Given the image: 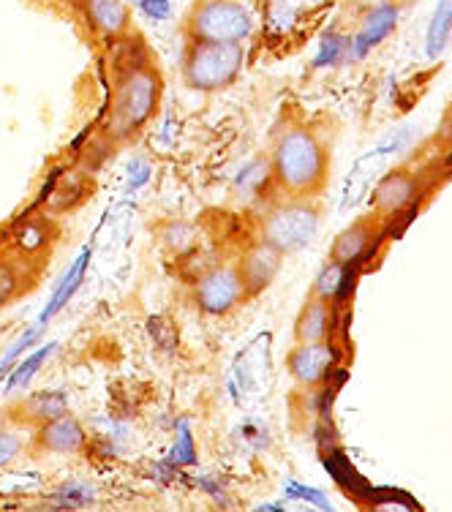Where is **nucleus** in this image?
Returning a JSON list of instances; mask_svg holds the SVG:
<instances>
[{
	"mask_svg": "<svg viewBox=\"0 0 452 512\" xmlns=\"http://www.w3.org/2000/svg\"><path fill=\"white\" fill-rule=\"evenodd\" d=\"M270 180L286 199H314L330 180V153L322 137L308 126H286L267 158Z\"/></svg>",
	"mask_w": 452,
	"mask_h": 512,
	"instance_id": "1",
	"label": "nucleus"
},
{
	"mask_svg": "<svg viewBox=\"0 0 452 512\" xmlns=\"http://www.w3.org/2000/svg\"><path fill=\"white\" fill-rule=\"evenodd\" d=\"M161 93H164V79L148 58L120 71L115 88H112V107H109L107 118L109 139L126 142V139L137 137L139 131L158 115Z\"/></svg>",
	"mask_w": 452,
	"mask_h": 512,
	"instance_id": "2",
	"label": "nucleus"
},
{
	"mask_svg": "<svg viewBox=\"0 0 452 512\" xmlns=\"http://www.w3.org/2000/svg\"><path fill=\"white\" fill-rule=\"evenodd\" d=\"M246 66L243 44H210V41H186L180 77L186 88L197 93H221L232 88Z\"/></svg>",
	"mask_w": 452,
	"mask_h": 512,
	"instance_id": "3",
	"label": "nucleus"
},
{
	"mask_svg": "<svg viewBox=\"0 0 452 512\" xmlns=\"http://www.w3.org/2000/svg\"><path fill=\"white\" fill-rule=\"evenodd\" d=\"M186 41L246 44L254 36V14L240 0H197L183 20Z\"/></svg>",
	"mask_w": 452,
	"mask_h": 512,
	"instance_id": "4",
	"label": "nucleus"
},
{
	"mask_svg": "<svg viewBox=\"0 0 452 512\" xmlns=\"http://www.w3.org/2000/svg\"><path fill=\"white\" fill-rule=\"evenodd\" d=\"M319 207L311 199H286L284 205L273 207L256 229V240L278 248L281 254H297L319 232Z\"/></svg>",
	"mask_w": 452,
	"mask_h": 512,
	"instance_id": "5",
	"label": "nucleus"
},
{
	"mask_svg": "<svg viewBox=\"0 0 452 512\" xmlns=\"http://www.w3.org/2000/svg\"><path fill=\"white\" fill-rule=\"evenodd\" d=\"M191 297L202 314L226 316L246 303L248 292L243 286V278L237 273V265H216L197 278Z\"/></svg>",
	"mask_w": 452,
	"mask_h": 512,
	"instance_id": "6",
	"label": "nucleus"
},
{
	"mask_svg": "<svg viewBox=\"0 0 452 512\" xmlns=\"http://www.w3.org/2000/svg\"><path fill=\"white\" fill-rule=\"evenodd\" d=\"M33 447L47 455H79L88 447V431L74 414L63 412L47 423L36 425Z\"/></svg>",
	"mask_w": 452,
	"mask_h": 512,
	"instance_id": "7",
	"label": "nucleus"
},
{
	"mask_svg": "<svg viewBox=\"0 0 452 512\" xmlns=\"http://www.w3.org/2000/svg\"><path fill=\"white\" fill-rule=\"evenodd\" d=\"M338 355L330 341H308V344H295L292 352L286 355V371L300 387H316L325 382L330 368L335 365Z\"/></svg>",
	"mask_w": 452,
	"mask_h": 512,
	"instance_id": "8",
	"label": "nucleus"
},
{
	"mask_svg": "<svg viewBox=\"0 0 452 512\" xmlns=\"http://www.w3.org/2000/svg\"><path fill=\"white\" fill-rule=\"evenodd\" d=\"M281 267H284V254L278 248L262 243V240H254L237 262V273L243 278L248 300L270 289V284L281 273Z\"/></svg>",
	"mask_w": 452,
	"mask_h": 512,
	"instance_id": "9",
	"label": "nucleus"
},
{
	"mask_svg": "<svg viewBox=\"0 0 452 512\" xmlns=\"http://www.w3.org/2000/svg\"><path fill=\"white\" fill-rule=\"evenodd\" d=\"M398 6L393 3H382L365 14V20L360 22V28L352 36H346V63H354V60H363L368 52L379 47L393 28L398 25Z\"/></svg>",
	"mask_w": 452,
	"mask_h": 512,
	"instance_id": "10",
	"label": "nucleus"
},
{
	"mask_svg": "<svg viewBox=\"0 0 452 512\" xmlns=\"http://www.w3.org/2000/svg\"><path fill=\"white\" fill-rule=\"evenodd\" d=\"M414 197H417V178L409 169H393L387 172L374 188V216H379L382 221H390V218L401 216L406 207L412 205Z\"/></svg>",
	"mask_w": 452,
	"mask_h": 512,
	"instance_id": "11",
	"label": "nucleus"
},
{
	"mask_svg": "<svg viewBox=\"0 0 452 512\" xmlns=\"http://www.w3.org/2000/svg\"><path fill=\"white\" fill-rule=\"evenodd\" d=\"M382 224V218L374 216V213L357 218V221L349 224L344 232H338V237L333 240V248H330V259H333V262H341V265L346 267L357 265V262L371 251V246H374L376 240V232L382 229Z\"/></svg>",
	"mask_w": 452,
	"mask_h": 512,
	"instance_id": "12",
	"label": "nucleus"
},
{
	"mask_svg": "<svg viewBox=\"0 0 452 512\" xmlns=\"http://www.w3.org/2000/svg\"><path fill=\"white\" fill-rule=\"evenodd\" d=\"M90 256H93V248H90V246H85L82 251H79L77 259L71 262L69 270L63 273V278H60L58 284H55V289H52V295H50V300H47V306L41 308L39 319H36L39 325L50 327L52 319H55V316H58L63 308L69 306L71 297L77 295L79 286L85 284V273H88Z\"/></svg>",
	"mask_w": 452,
	"mask_h": 512,
	"instance_id": "13",
	"label": "nucleus"
},
{
	"mask_svg": "<svg viewBox=\"0 0 452 512\" xmlns=\"http://www.w3.org/2000/svg\"><path fill=\"white\" fill-rule=\"evenodd\" d=\"M85 17L99 30L101 36L109 39H123L131 30V9L123 0H82Z\"/></svg>",
	"mask_w": 452,
	"mask_h": 512,
	"instance_id": "14",
	"label": "nucleus"
},
{
	"mask_svg": "<svg viewBox=\"0 0 452 512\" xmlns=\"http://www.w3.org/2000/svg\"><path fill=\"white\" fill-rule=\"evenodd\" d=\"M36 267L30 265L28 256H0V308L11 306L14 300L28 295L36 284Z\"/></svg>",
	"mask_w": 452,
	"mask_h": 512,
	"instance_id": "15",
	"label": "nucleus"
},
{
	"mask_svg": "<svg viewBox=\"0 0 452 512\" xmlns=\"http://www.w3.org/2000/svg\"><path fill=\"white\" fill-rule=\"evenodd\" d=\"M330 319H333V306L325 303L322 297H308L295 319V344L325 341L330 335Z\"/></svg>",
	"mask_w": 452,
	"mask_h": 512,
	"instance_id": "16",
	"label": "nucleus"
},
{
	"mask_svg": "<svg viewBox=\"0 0 452 512\" xmlns=\"http://www.w3.org/2000/svg\"><path fill=\"white\" fill-rule=\"evenodd\" d=\"M69 412V398L58 390H41V393L28 395L25 401L17 404L14 409V420L17 423H28V425H41L52 420V417H58V414Z\"/></svg>",
	"mask_w": 452,
	"mask_h": 512,
	"instance_id": "17",
	"label": "nucleus"
},
{
	"mask_svg": "<svg viewBox=\"0 0 452 512\" xmlns=\"http://www.w3.org/2000/svg\"><path fill=\"white\" fill-rule=\"evenodd\" d=\"M55 349L58 344L50 341L47 346H39L36 352H30V355H22L17 363L11 365V371L6 374V384H3V393H11V390H17V387H25V384L33 382V376L39 374L44 363L55 355Z\"/></svg>",
	"mask_w": 452,
	"mask_h": 512,
	"instance_id": "18",
	"label": "nucleus"
},
{
	"mask_svg": "<svg viewBox=\"0 0 452 512\" xmlns=\"http://www.w3.org/2000/svg\"><path fill=\"white\" fill-rule=\"evenodd\" d=\"M346 286H349V267L330 259V262H327V265L319 270V276H316L311 295L322 297L325 303H330V306H333V303H338V300H344Z\"/></svg>",
	"mask_w": 452,
	"mask_h": 512,
	"instance_id": "19",
	"label": "nucleus"
},
{
	"mask_svg": "<svg viewBox=\"0 0 452 512\" xmlns=\"http://www.w3.org/2000/svg\"><path fill=\"white\" fill-rule=\"evenodd\" d=\"M452 33V0H439V6L433 11V20L428 25V39H425V50L428 58H436L444 50V44Z\"/></svg>",
	"mask_w": 452,
	"mask_h": 512,
	"instance_id": "20",
	"label": "nucleus"
},
{
	"mask_svg": "<svg viewBox=\"0 0 452 512\" xmlns=\"http://www.w3.org/2000/svg\"><path fill=\"white\" fill-rule=\"evenodd\" d=\"M169 461L175 463V466H194L197 463V442H194V431L188 428V420L177 423L175 444H172Z\"/></svg>",
	"mask_w": 452,
	"mask_h": 512,
	"instance_id": "21",
	"label": "nucleus"
},
{
	"mask_svg": "<svg viewBox=\"0 0 452 512\" xmlns=\"http://www.w3.org/2000/svg\"><path fill=\"white\" fill-rule=\"evenodd\" d=\"M44 330H47V325H39V322H36V325L28 327V330H25V333H22L17 341H14V344L6 349V355L0 357V376L9 374L11 365L17 363V360H20V357L25 355L28 349H33V346L39 344V338L44 335Z\"/></svg>",
	"mask_w": 452,
	"mask_h": 512,
	"instance_id": "22",
	"label": "nucleus"
},
{
	"mask_svg": "<svg viewBox=\"0 0 452 512\" xmlns=\"http://www.w3.org/2000/svg\"><path fill=\"white\" fill-rule=\"evenodd\" d=\"M265 183L273 186V180H270V164H267V158H259L254 164L243 167L240 178H237V191L243 197H251V194H259Z\"/></svg>",
	"mask_w": 452,
	"mask_h": 512,
	"instance_id": "23",
	"label": "nucleus"
},
{
	"mask_svg": "<svg viewBox=\"0 0 452 512\" xmlns=\"http://www.w3.org/2000/svg\"><path fill=\"white\" fill-rule=\"evenodd\" d=\"M338 63H346V36L327 33L316 50L314 69H327V66H338Z\"/></svg>",
	"mask_w": 452,
	"mask_h": 512,
	"instance_id": "24",
	"label": "nucleus"
},
{
	"mask_svg": "<svg viewBox=\"0 0 452 512\" xmlns=\"http://www.w3.org/2000/svg\"><path fill=\"white\" fill-rule=\"evenodd\" d=\"M284 496L286 499H300V502L314 504V507H319V510H330V507H333L325 491H319V488H314V485L297 483V480H286Z\"/></svg>",
	"mask_w": 452,
	"mask_h": 512,
	"instance_id": "25",
	"label": "nucleus"
},
{
	"mask_svg": "<svg viewBox=\"0 0 452 512\" xmlns=\"http://www.w3.org/2000/svg\"><path fill=\"white\" fill-rule=\"evenodd\" d=\"M22 450H25L22 436L17 434L14 428H3V425H0V472L9 469L11 463L20 458Z\"/></svg>",
	"mask_w": 452,
	"mask_h": 512,
	"instance_id": "26",
	"label": "nucleus"
},
{
	"mask_svg": "<svg viewBox=\"0 0 452 512\" xmlns=\"http://www.w3.org/2000/svg\"><path fill=\"white\" fill-rule=\"evenodd\" d=\"M134 6H137L139 14H145L148 20H172V3H169V0H134Z\"/></svg>",
	"mask_w": 452,
	"mask_h": 512,
	"instance_id": "27",
	"label": "nucleus"
},
{
	"mask_svg": "<svg viewBox=\"0 0 452 512\" xmlns=\"http://www.w3.org/2000/svg\"><path fill=\"white\" fill-rule=\"evenodd\" d=\"M256 510H262V512H281V510H284V504H256Z\"/></svg>",
	"mask_w": 452,
	"mask_h": 512,
	"instance_id": "28",
	"label": "nucleus"
},
{
	"mask_svg": "<svg viewBox=\"0 0 452 512\" xmlns=\"http://www.w3.org/2000/svg\"><path fill=\"white\" fill-rule=\"evenodd\" d=\"M79 3H82V0H79Z\"/></svg>",
	"mask_w": 452,
	"mask_h": 512,
	"instance_id": "29",
	"label": "nucleus"
}]
</instances>
